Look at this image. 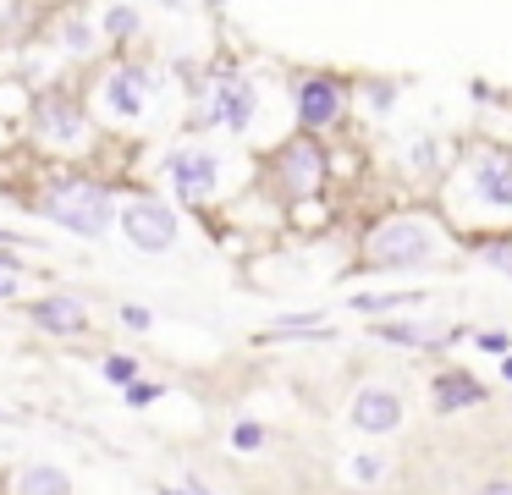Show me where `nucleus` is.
Returning <instances> with one entry per match:
<instances>
[{"instance_id":"obj_1","label":"nucleus","mask_w":512,"mask_h":495,"mask_svg":"<svg viewBox=\"0 0 512 495\" xmlns=\"http://www.w3.org/2000/svg\"><path fill=\"white\" fill-rule=\"evenodd\" d=\"M28 209H34L39 220H50V226L72 231L78 242L111 237V231H116V215H122V204H116V187H105L100 176H83V171L50 176V182L39 187L34 198H28Z\"/></svg>"},{"instance_id":"obj_2","label":"nucleus","mask_w":512,"mask_h":495,"mask_svg":"<svg viewBox=\"0 0 512 495\" xmlns=\"http://www.w3.org/2000/svg\"><path fill=\"white\" fill-rule=\"evenodd\" d=\"M23 127L39 149L61 154V160H78V154L94 149V110H89V99H78L72 88H34V94H28Z\"/></svg>"},{"instance_id":"obj_3","label":"nucleus","mask_w":512,"mask_h":495,"mask_svg":"<svg viewBox=\"0 0 512 495\" xmlns=\"http://www.w3.org/2000/svg\"><path fill=\"white\" fill-rule=\"evenodd\" d=\"M155 94H160L155 66L116 61V66H105L100 88H94V99H89V110H94V121H111V127H138V121L155 110Z\"/></svg>"},{"instance_id":"obj_4","label":"nucleus","mask_w":512,"mask_h":495,"mask_svg":"<svg viewBox=\"0 0 512 495\" xmlns=\"http://www.w3.org/2000/svg\"><path fill=\"white\" fill-rule=\"evenodd\" d=\"M116 231H122V242L133 253H171L182 242V220L177 209L166 204V198L155 193H138L122 204V215H116Z\"/></svg>"},{"instance_id":"obj_5","label":"nucleus","mask_w":512,"mask_h":495,"mask_svg":"<svg viewBox=\"0 0 512 495\" xmlns=\"http://www.w3.org/2000/svg\"><path fill=\"white\" fill-rule=\"evenodd\" d=\"M259 116V94L243 72H215L199 94V127H226V132H248Z\"/></svg>"},{"instance_id":"obj_6","label":"nucleus","mask_w":512,"mask_h":495,"mask_svg":"<svg viewBox=\"0 0 512 495\" xmlns=\"http://www.w3.org/2000/svg\"><path fill=\"white\" fill-rule=\"evenodd\" d=\"M23 325L34 336H50V341H78V336H89L94 314L78 292H39L23 303Z\"/></svg>"},{"instance_id":"obj_7","label":"nucleus","mask_w":512,"mask_h":495,"mask_svg":"<svg viewBox=\"0 0 512 495\" xmlns=\"http://www.w3.org/2000/svg\"><path fill=\"white\" fill-rule=\"evenodd\" d=\"M160 171H166L171 193H177L182 204H210L215 187H221V154L204 149V143H182V149L166 154Z\"/></svg>"},{"instance_id":"obj_8","label":"nucleus","mask_w":512,"mask_h":495,"mask_svg":"<svg viewBox=\"0 0 512 495\" xmlns=\"http://www.w3.org/2000/svg\"><path fill=\"white\" fill-rule=\"evenodd\" d=\"M435 259V231L424 220H386V226L369 237V264H386V270H413V264Z\"/></svg>"},{"instance_id":"obj_9","label":"nucleus","mask_w":512,"mask_h":495,"mask_svg":"<svg viewBox=\"0 0 512 495\" xmlns=\"http://www.w3.org/2000/svg\"><path fill=\"white\" fill-rule=\"evenodd\" d=\"M270 171H276V182L287 198H309V193H320V182H325V149L314 138H292L276 149V165H270Z\"/></svg>"},{"instance_id":"obj_10","label":"nucleus","mask_w":512,"mask_h":495,"mask_svg":"<svg viewBox=\"0 0 512 495\" xmlns=\"http://www.w3.org/2000/svg\"><path fill=\"white\" fill-rule=\"evenodd\" d=\"M6 495H78V479L50 457H28L6 473Z\"/></svg>"},{"instance_id":"obj_11","label":"nucleus","mask_w":512,"mask_h":495,"mask_svg":"<svg viewBox=\"0 0 512 495\" xmlns=\"http://www.w3.org/2000/svg\"><path fill=\"white\" fill-rule=\"evenodd\" d=\"M336 116H342V83L336 77H303L298 83V121L309 132H325L336 127Z\"/></svg>"},{"instance_id":"obj_12","label":"nucleus","mask_w":512,"mask_h":495,"mask_svg":"<svg viewBox=\"0 0 512 495\" xmlns=\"http://www.w3.org/2000/svg\"><path fill=\"white\" fill-rule=\"evenodd\" d=\"M353 424L364 429V435H391V429H402V396L391 391V385H364V391L353 396Z\"/></svg>"},{"instance_id":"obj_13","label":"nucleus","mask_w":512,"mask_h":495,"mask_svg":"<svg viewBox=\"0 0 512 495\" xmlns=\"http://www.w3.org/2000/svg\"><path fill=\"white\" fill-rule=\"evenodd\" d=\"M468 193L485 209H512V160L507 154H485V160L468 171Z\"/></svg>"},{"instance_id":"obj_14","label":"nucleus","mask_w":512,"mask_h":495,"mask_svg":"<svg viewBox=\"0 0 512 495\" xmlns=\"http://www.w3.org/2000/svg\"><path fill=\"white\" fill-rule=\"evenodd\" d=\"M100 17H83V11H61L56 17V50L67 61H94L100 55Z\"/></svg>"},{"instance_id":"obj_15","label":"nucleus","mask_w":512,"mask_h":495,"mask_svg":"<svg viewBox=\"0 0 512 495\" xmlns=\"http://www.w3.org/2000/svg\"><path fill=\"white\" fill-rule=\"evenodd\" d=\"M479 402H485V385H479L474 374L452 369V374L435 380V407H441V413H463V407H479Z\"/></svg>"},{"instance_id":"obj_16","label":"nucleus","mask_w":512,"mask_h":495,"mask_svg":"<svg viewBox=\"0 0 512 495\" xmlns=\"http://www.w3.org/2000/svg\"><path fill=\"white\" fill-rule=\"evenodd\" d=\"M100 33H105L111 44H133L138 33H144V11L127 6V0H111V6L100 11Z\"/></svg>"},{"instance_id":"obj_17","label":"nucleus","mask_w":512,"mask_h":495,"mask_svg":"<svg viewBox=\"0 0 512 495\" xmlns=\"http://www.w3.org/2000/svg\"><path fill=\"white\" fill-rule=\"evenodd\" d=\"M100 380L116 385V391H127L133 380H144V358H138V352H105V358H100Z\"/></svg>"},{"instance_id":"obj_18","label":"nucleus","mask_w":512,"mask_h":495,"mask_svg":"<svg viewBox=\"0 0 512 495\" xmlns=\"http://www.w3.org/2000/svg\"><path fill=\"white\" fill-rule=\"evenodd\" d=\"M380 341H397V347H435V341H446L452 330L441 325H375Z\"/></svg>"},{"instance_id":"obj_19","label":"nucleus","mask_w":512,"mask_h":495,"mask_svg":"<svg viewBox=\"0 0 512 495\" xmlns=\"http://www.w3.org/2000/svg\"><path fill=\"white\" fill-rule=\"evenodd\" d=\"M160 396H166V385H160V380H133V385L122 391V407L144 413V407H155V402H160Z\"/></svg>"},{"instance_id":"obj_20","label":"nucleus","mask_w":512,"mask_h":495,"mask_svg":"<svg viewBox=\"0 0 512 495\" xmlns=\"http://www.w3.org/2000/svg\"><path fill=\"white\" fill-rule=\"evenodd\" d=\"M380 473H386V457H380V451H358V457L347 462V479L353 484H375Z\"/></svg>"},{"instance_id":"obj_21","label":"nucleus","mask_w":512,"mask_h":495,"mask_svg":"<svg viewBox=\"0 0 512 495\" xmlns=\"http://www.w3.org/2000/svg\"><path fill=\"white\" fill-rule=\"evenodd\" d=\"M402 303H413V297L408 292H358L353 297L358 314H386V308H402Z\"/></svg>"},{"instance_id":"obj_22","label":"nucleus","mask_w":512,"mask_h":495,"mask_svg":"<svg viewBox=\"0 0 512 495\" xmlns=\"http://www.w3.org/2000/svg\"><path fill=\"white\" fill-rule=\"evenodd\" d=\"M116 319H122V330H133V336H149V330H155V308L149 303H122Z\"/></svg>"},{"instance_id":"obj_23","label":"nucleus","mask_w":512,"mask_h":495,"mask_svg":"<svg viewBox=\"0 0 512 495\" xmlns=\"http://www.w3.org/2000/svg\"><path fill=\"white\" fill-rule=\"evenodd\" d=\"M259 446H265V424L237 418V424H232V451H259Z\"/></svg>"},{"instance_id":"obj_24","label":"nucleus","mask_w":512,"mask_h":495,"mask_svg":"<svg viewBox=\"0 0 512 495\" xmlns=\"http://www.w3.org/2000/svg\"><path fill=\"white\" fill-rule=\"evenodd\" d=\"M0 303H28V297H23V275L0 270Z\"/></svg>"},{"instance_id":"obj_25","label":"nucleus","mask_w":512,"mask_h":495,"mask_svg":"<svg viewBox=\"0 0 512 495\" xmlns=\"http://www.w3.org/2000/svg\"><path fill=\"white\" fill-rule=\"evenodd\" d=\"M474 341H479V352H507V347H512V341H507V330H479Z\"/></svg>"},{"instance_id":"obj_26","label":"nucleus","mask_w":512,"mask_h":495,"mask_svg":"<svg viewBox=\"0 0 512 495\" xmlns=\"http://www.w3.org/2000/svg\"><path fill=\"white\" fill-rule=\"evenodd\" d=\"M0 248H17V253H28V248H39L34 237H23V231H12V226H0Z\"/></svg>"},{"instance_id":"obj_27","label":"nucleus","mask_w":512,"mask_h":495,"mask_svg":"<svg viewBox=\"0 0 512 495\" xmlns=\"http://www.w3.org/2000/svg\"><path fill=\"white\" fill-rule=\"evenodd\" d=\"M0 270H12V275H23V253H17V248H0Z\"/></svg>"},{"instance_id":"obj_28","label":"nucleus","mask_w":512,"mask_h":495,"mask_svg":"<svg viewBox=\"0 0 512 495\" xmlns=\"http://www.w3.org/2000/svg\"><path fill=\"white\" fill-rule=\"evenodd\" d=\"M182 490H188V495H215V490H210V484H204V479H199V473H182Z\"/></svg>"},{"instance_id":"obj_29","label":"nucleus","mask_w":512,"mask_h":495,"mask_svg":"<svg viewBox=\"0 0 512 495\" xmlns=\"http://www.w3.org/2000/svg\"><path fill=\"white\" fill-rule=\"evenodd\" d=\"M369 105L386 110V105H391V88H386V83H369Z\"/></svg>"},{"instance_id":"obj_30","label":"nucleus","mask_w":512,"mask_h":495,"mask_svg":"<svg viewBox=\"0 0 512 495\" xmlns=\"http://www.w3.org/2000/svg\"><path fill=\"white\" fill-rule=\"evenodd\" d=\"M0 424H6V429H17V424H28V418H23V413H12V407L0 402Z\"/></svg>"},{"instance_id":"obj_31","label":"nucleus","mask_w":512,"mask_h":495,"mask_svg":"<svg viewBox=\"0 0 512 495\" xmlns=\"http://www.w3.org/2000/svg\"><path fill=\"white\" fill-rule=\"evenodd\" d=\"M479 495H512V479H490V484H485V490H479Z\"/></svg>"},{"instance_id":"obj_32","label":"nucleus","mask_w":512,"mask_h":495,"mask_svg":"<svg viewBox=\"0 0 512 495\" xmlns=\"http://www.w3.org/2000/svg\"><path fill=\"white\" fill-rule=\"evenodd\" d=\"M501 380H512V352H507V363H501Z\"/></svg>"},{"instance_id":"obj_33","label":"nucleus","mask_w":512,"mask_h":495,"mask_svg":"<svg viewBox=\"0 0 512 495\" xmlns=\"http://www.w3.org/2000/svg\"><path fill=\"white\" fill-rule=\"evenodd\" d=\"M160 495H188V490H171V484H166V490H160Z\"/></svg>"},{"instance_id":"obj_34","label":"nucleus","mask_w":512,"mask_h":495,"mask_svg":"<svg viewBox=\"0 0 512 495\" xmlns=\"http://www.w3.org/2000/svg\"><path fill=\"white\" fill-rule=\"evenodd\" d=\"M6 11H12V0H0V17H6Z\"/></svg>"},{"instance_id":"obj_35","label":"nucleus","mask_w":512,"mask_h":495,"mask_svg":"<svg viewBox=\"0 0 512 495\" xmlns=\"http://www.w3.org/2000/svg\"><path fill=\"white\" fill-rule=\"evenodd\" d=\"M210 6H221V0H210Z\"/></svg>"}]
</instances>
